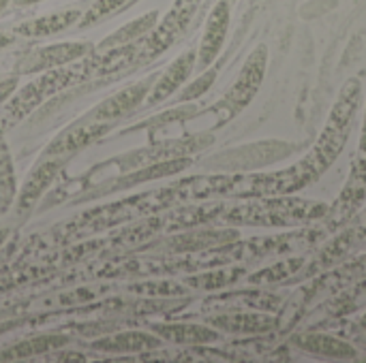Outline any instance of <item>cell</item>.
Returning <instances> with one entry per match:
<instances>
[{
  "label": "cell",
  "mask_w": 366,
  "mask_h": 363,
  "mask_svg": "<svg viewBox=\"0 0 366 363\" xmlns=\"http://www.w3.org/2000/svg\"><path fill=\"white\" fill-rule=\"evenodd\" d=\"M362 98V83L352 77L343 83L339 98L315 141V145L292 167L274 173H242L236 197H277L292 195L317 182L343 152Z\"/></svg>",
  "instance_id": "cell-1"
},
{
  "label": "cell",
  "mask_w": 366,
  "mask_h": 363,
  "mask_svg": "<svg viewBox=\"0 0 366 363\" xmlns=\"http://www.w3.org/2000/svg\"><path fill=\"white\" fill-rule=\"evenodd\" d=\"M328 210L330 205L324 201L296 199L290 195L251 197V201L247 203L223 208L219 220L234 227H305L324 220L328 216Z\"/></svg>",
  "instance_id": "cell-2"
},
{
  "label": "cell",
  "mask_w": 366,
  "mask_h": 363,
  "mask_svg": "<svg viewBox=\"0 0 366 363\" xmlns=\"http://www.w3.org/2000/svg\"><path fill=\"white\" fill-rule=\"evenodd\" d=\"M92 66V62H84L81 66H58V68H49L43 71V75L34 81H30L28 86H24L17 94H13V101H9L4 105V111L0 116V126L9 128L13 124H17L21 118H26L34 107H39L45 98H49L51 94L60 92L62 88L71 86L73 81L79 79L81 73H88Z\"/></svg>",
  "instance_id": "cell-3"
},
{
  "label": "cell",
  "mask_w": 366,
  "mask_h": 363,
  "mask_svg": "<svg viewBox=\"0 0 366 363\" xmlns=\"http://www.w3.org/2000/svg\"><path fill=\"white\" fill-rule=\"evenodd\" d=\"M266 64H268V47L266 45H257L251 56L247 58L242 71L238 73V79L234 81V86L229 88V92L223 96V101H219L212 111L219 113V124L232 120L234 116H238L257 94L264 75H266Z\"/></svg>",
  "instance_id": "cell-4"
},
{
  "label": "cell",
  "mask_w": 366,
  "mask_h": 363,
  "mask_svg": "<svg viewBox=\"0 0 366 363\" xmlns=\"http://www.w3.org/2000/svg\"><path fill=\"white\" fill-rule=\"evenodd\" d=\"M366 201V107L365 122L360 131V141L352 160V169L347 175V182L339 195V199L330 205L326 220V229H339L345 223L352 220V216L360 210V205Z\"/></svg>",
  "instance_id": "cell-5"
},
{
  "label": "cell",
  "mask_w": 366,
  "mask_h": 363,
  "mask_svg": "<svg viewBox=\"0 0 366 363\" xmlns=\"http://www.w3.org/2000/svg\"><path fill=\"white\" fill-rule=\"evenodd\" d=\"M92 51L90 43H56V45H45L39 47L21 58V62L15 66L19 75L24 73H43L49 68L64 66L69 62H75Z\"/></svg>",
  "instance_id": "cell-6"
},
{
  "label": "cell",
  "mask_w": 366,
  "mask_h": 363,
  "mask_svg": "<svg viewBox=\"0 0 366 363\" xmlns=\"http://www.w3.org/2000/svg\"><path fill=\"white\" fill-rule=\"evenodd\" d=\"M229 19H232V4L229 0H217V4L212 6L208 19H206V28L199 41V49H197V60L195 66L199 71H206L219 56L225 36H227V28H229Z\"/></svg>",
  "instance_id": "cell-7"
},
{
  "label": "cell",
  "mask_w": 366,
  "mask_h": 363,
  "mask_svg": "<svg viewBox=\"0 0 366 363\" xmlns=\"http://www.w3.org/2000/svg\"><path fill=\"white\" fill-rule=\"evenodd\" d=\"M290 342L307 353V355H313V357H320V359H343V362H350V359H356L358 357V349L343 340V338H337V336H330V334H315V332H307V334H294L290 338Z\"/></svg>",
  "instance_id": "cell-8"
},
{
  "label": "cell",
  "mask_w": 366,
  "mask_h": 363,
  "mask_svg": "<svg viewBox=\"0 0 366 363\" xmlns=\"http://www.w3.org/2000/svg\"><path fill=\"white\" fill-rule=\"evenodd\" d=\"M208 325L214 329L227 332V334H240V336H259V334H272L277 332V317L270 312H249V310H232L219 317L208 319Z\"/></svg>",
  "instance_id": "cell-9"
},
{
  "label": "cell",
  "mask_w": 366,
  "mask_h": 363,
  "mask_svg": "<svg viewBox=\"0 0 366 363\" xmlns=\"http://www.w3.org/2000/svg\"><path fill=\"white\" fill-rule=\"evenodd\" d=\"M212 308H223V310H262V312H279L283 308V295L270 293L266 289H247V291H236L229 295L212 297L210 304Z\"/></svg>",
  "instance_id": "cell-10"
},
{
  "label": "cell",
  "mask_w": 366,
  "mask_h": 363,
  "mask_svg": "<svg viewBox=\"0 0 366 363\" xmlns=\"http://www.w3.org/2000/svg\"><path fill=\"white\" fill-rule=\"evenodd\" d=\"M195 60H197V51H195V49H189V51L180 53V56L165 68V73L157 79V83H152V88H150V92H148V103H150V105H157V103L169 98V96L189 79V75L193 73Z\"/></svg>",
  "instance_id": "cell-11"
},
{
  "label": "cell",
  "mask_w": 366,
  "mask_h": 363,
  "mask_svg": "<svg viewBox=\"0 0 366 363\" xmlns=\"http://www.w3.org/2000/svg\"><path fill=\"white\" fill-rule=\"evenodd\" d=\"M150 88H152V79H144V81H139L135 86L124 88L122 92L114 94L112 98H107L105 103H101L97 109H92L88 120L90 122H109L114 118L124 116L127 111H131L133 107H137L144 101V96H148Z\"/></svg>",
  "instance_id": "cell-12"
},
{
  "label": "cell",
  "mask_w": 366,
  "mask_h": 363,
  "mask_svg": "<svg viewBox=\"0 0 366 363\" xmlns=\"http://www.w3.org/2000/svg\"><path fill=\"white\" fill-rule=\"evenodd\" d=\"M79 17H81L79 9H66V11H58V13L43 15L36 19H28V21H21L19 26H15V36H34V39L51 36V34H58V32L75 26L79 21Z\"/></svg>",
  "instance_id": "cell-13"
},
{
  "label": "cell",
  "mask_w": 366,
  "mask_h": 363,
  "mask_svg": "<svg viewBox=\"0 0 366 363\" xmlns=\"http://www.w3.org/2000/svg\"><path fill=\"white\" fill-rule=\"evenodd\" d=\"M107 122H90V120H81L79 124H75L73 128H69L66 133L58 135L54 139V143H49L47 148V156H58V154H66L73 150H79L84 145H88L90 141H94L99 135H103V131L107 128Z\"/></svg>",
  "instance_id": "cell-14"
},
{
  "label": "cell",
  "mask_w": 366,
  "mask_h": 363,
  "mask_svg": "<svg viewBox=\"0 0 366 363\" xmlns=\"http://www.w3.org/2000/svg\"><path fill=\"white\" fill-rule=\"evenodd\" d=\"M366 306V276L356 280L352 287H347L345 291H341L335 300H328L326 308H317L320 315L324 317L320 323H328V321H337V319H345L354 312H358L360 308Z\"/></svg>",
  "instance_id": "cell-15"
},
{
  "label": "cell",
  "mask_w": 366,
  "mask_h": 363,
  "mask_svg": "<svg viewBox=\"0 0 366 363\" xmlns=\"http://www.w3.org/2000/svg\"><path fill=\"white\" fill-rule=\"evenodd\" d=\"M152 329L169 340V342H178V344H210L217 342L219 329H214L212 325H189V323H159L152 325Z\"/></svg>",
  "instance_id": "cell-16"
},
{
  "label": "cell",
  "mask_w": 366,
  "mask_h": 363,
  "mask_svg": "<svg viewBox=\"0 0 366 363\" xmlns=\"http://www.w3.org/2000/svg\"><path fill=\"white\" fill-rule=\"evenodd\" d=\"M305 263H307L305 257L281 259V261H274L268 267L257 270L255 274H249L244 280H247V285H253V287H270V285L294 282L300 276V272L305 270Z\"/></svg>",
  "instance_id": "cell-17"
},
{
  "label": "cell",
  "mask_w": 366,
  "mask_h": 363,
  "mask_svg": "<svg viewBox=\"0 0 366 363\" xmlns=\"http://www.w3.org/2000/svg\"><path fill=\"white\" fill-rule=\"evenodd\" d=\"M60 167H62V160L58 158V156H54L51 160H47V163H41L32 173H30V178L26 180V184H24V188H21V193H19V197H17V210L19 212H26L41 195H43V190L49 186V182L56 178V173L60 171Z\"/></svg>",
  "instance_id": "cell-18"
},
{
  "label": "cell",
  "mask_w": 366,
  "mask_h": 363,
  "mask_svg": "<svg viewBox=\"0 0 366 363\" xmlns=\"http://www.w3.org/2000/svg\"><path fill=\"white\" fill-rule=\"evenodd\" d=\"M159 347H161V340L144 332L116 334V336H107L103 340L92 342V349L107 351V353H144V351H152Z\"/></svg>",
  "instance_id": "cell-19"
},
{
  "label": "cell",
  "mask_w": 366,
  "mask_h": 363,
  "mask_svg": "<svg viewBox=\"0 0 366 363\" xmlns=\"http://www.w3.org/2000/svg\"><path fill=\"white\" fill-rule=\"evenodd\" d=\"M238 240V229H223V231H199V233H182L169 242L176 252L189 250H212L223 244Z\"/></svg>",
  "instance_id": "cell-20"
},
{
  "label": "cell",
  "mask_w": 366,
  "mask_h": 363,
  "mask_svg": "<svg viewBox=\"0 0 366 363\" xmlns=\"http://www.w3.org/2000/svg\"><path fill=\"white\" fill-rule=\"evenodd\" d=\"M159 21V13L157 11H148L144 15H139L137 19L124 24L122 28H118L116 32H112L109 36H105L101 41V49H114V47H122V45H131L137 39H142L144 34L152 32V28Z\"/></svg>",
  "instance_id": "cell-21"
},
{
  "label": "cell",
  "mask_w": 366,
  "mask_h": 363,
  "mask_svg": "<svg viewBox=\"0 0 366 363\" xmlns=\"http://www.w3.org/2000/svg\"><path fill=\"white\" fill-rule=\"evenodd\" d=\"M247 276H249V267H219V270H210L206 274L189 278L187 285H191L195 289L214 291V289H223V287L236 285V282H240Z\"/></svg>",
  "instance_id": "cell-22"
},
{
  "label": "cell",
  "mask_w": 366,
  "mask_h": 363,
  "mask_svg": "<svg viewBox=\"0 0 366 363\" xmlns=\"http://www.w3.org/2000/svg\"><path fill=\"white\" fill-rule=\"evenodd\" d=\"M15 201V169L4 135L0 131V214H4Z\"/></svg>",
  "instance_id": "cell-23"
},
{
  "label": "cell",
  "mask_w": 366,
  "mask_h": 363,
  "mask_svg": "<svg viewBox=\"0 0 366 363\" xmlns=\"http://www.w3.org/2000/svg\"><path fill=\"white\" fill-rule=\"evenodd\" d=\"M69 340L64 336H36L32 340H26L21 344H15L13 349L6 351V355L2 357H32V355H41V353H49V351H56L60 347H64Z\"/></svg>",
  "instance_id": "cell-24"
},
{
  "label": "cell",
  "mask_w": 366,
  "mask_h": 363,
  "mask_svg": "<svg viewBox=\"0 0 366 363\" xmlns=\"http://www.w3.org/2000/svg\"><path fill=\"white\" fill-rule=\"evenodd\" d=\"M133 2H135V0H97L86 13H81L77 26H79V28H88V26H92V24H97V21H101V19L114 15V13H118V11H122V9L131 6Z\"/></svg>",
  "instance_id": "cell-25"
},
{
  "label": "cell",
  "mask_w": 366,
  "mask_h": 363,
  "mask_svg": "<svg viewBox=\"0 0 366 363\" xmlns=\"http://www.w3.org/2000/svg\"><path fill=\"white\" fill-rule=\"evenodd\" d=\"M214 77H217V68H208V71H204L189 88H184L182 92H180V96H178V101H193V98H197V96H202L210 86H212V81H214Z\"/></svg>",
  "instance_id": "cell-26"
},
{
  "label": "cell",
  "mask_w": 366,
  "mask_h": 363,
  "mask_svg": "<svg viewBox=\"0 0 366 363\" xmlns=\"http://www.w3.org/2000/svg\"><path fill=\"white\" fill-rule=\"evenodd\" d=\"M15 88H17V79L15 77H11L4 83H0V103H6V98L13 96V90Z\"/></svg>",
  "instance_id": "cell-27"
},
{
  "label": "cell",
  "mask_w": 366,
  "mask_h": 363,
  "mask_svg": "<svg viewBox=\"0 0 366 363\" xmlns=\"http://www.w3.org/2000/svg\"><path fill=\"white\" fill-rule=\"evenodd\" d=\"M15 41V34H6V32H0V49L2 47H6V45H11Z\"/></svg>",
  "instance_id": "cell-28"
},
{
  "label": "cell",
  "mask_w": 366,
  "mask_h": 363,
  "mask_svg": "<svg viewBox=\"0 0 366 363\" xmlns=\"http://www.w3.org/2000/svg\"><path fill=\"white\" fill-rule=\"evenodd\" d=\"M354 332H366V312L356 321V325H354Z\"/></svg>",
  "instance_id": "cell-29"
},
{
  "label": "cell",
  "mask_w": 366,
  "mask_h": 363,
  "mask_svg": "<svg viewBox=\"0 0 366 363\" xmlns=\"http://www.w3.org/2000/svg\"><path fill=\"white\" fill-rule=\"evenodd\" d=\"M36 2H41V0H13L15 6H28V4H36Z\"/></svg>",
  "instance_id": "cell-30"
},
{
  "label": "cell",
  "mask_w": 366,
  "mask_h": 363,
  "mask_svg": "<svg viewBox=\"0 0 366 363\" xmlns=\"http://www.w3.org/2000/svg\"><path fill=\"white\" fill-rule=\"evenodd\" d=\"M9 2H11V0H0V13L6 9V4H9Z\"/></svg>",
  "instance_id": "cell-31"
},
{
  "label": "cell",
  "mask_w": 366,
  "mask_h": 363,
  "mask_svg": "<svg viewBox=\"0 0 366 363\" xmlns=\"http://www.w3.org/2000/svg\"><path fill=\"white\" fill-rule=\"evenodd\" d=\"M4 240H6V231H0V244H2Z\"/></svg>",
  "instance_id": "cell-32"
},
{
  "label": "cell",
  "mask_w": 366,
  "mask_h": 363,
  "mask_svg": "<svg viewBox=\"0 0 366 363\" xmlns=\"http://www.w3.org/2000/svg\"><path fill=\"white\" fill-rule=\"evenodd\" d=\"M362 342H365V344H366V338H362Z\"/></svg>",
  "instance_id": "cell-33"
},
{
  "label": "cell",
  "mask_w": 366,
  "mask_h": 363,
  "mask_svg": "<svg viewBox=\"0 0 366 363\" xmlns=\"http://www.w3.org/2000/svg\"><path fill=\"white\" fill-rule=\"evenodd\" d=\"M229 2H236V0H229Z\"/></svg>",
  "instance_id": "cell-34"
},
{
  "label": "cell",
  "mask_w": 366,
  "mask_h": 363,
  "mask_svg": "<svg viewBox=\"0 0 366 363\" xmlns=\"http://www.w3.org/2000/svg\"><path fill=\"white\" fill-rule=\"evenodd\" d=\"M0 131H2V126H0Z\"/></svg>",
  "instance_id": "cell-35"
},
{
  "label": "cell",
  "mask_w": 366,
  "mask_h": 363,
  "mask_svg": "<svg viewBox=\"0 0 366 363\" xmlns=\"http://www.w3.org/2000/svg\"><path fill=\"white\" fill-rule=\"evenodd\" d=\"M365 246H366V242H365Z\"/></svg>",
  "instance_id": "cell-36"
},
{
  "label": "cell",
  "mask_w": 366,
  "mask_h": 363,
  "mask_svg": "<svg viewBox=\"0 0 366 363\" xmlns=\"http://www.w3.org/2000/svg\"><path fill=\"white\" fill-rule=\"evenodd\" d=\"M365 362H366V359H365Z\"/></svg>",
  "instance_id": "cell-37"
}]
</instances>
